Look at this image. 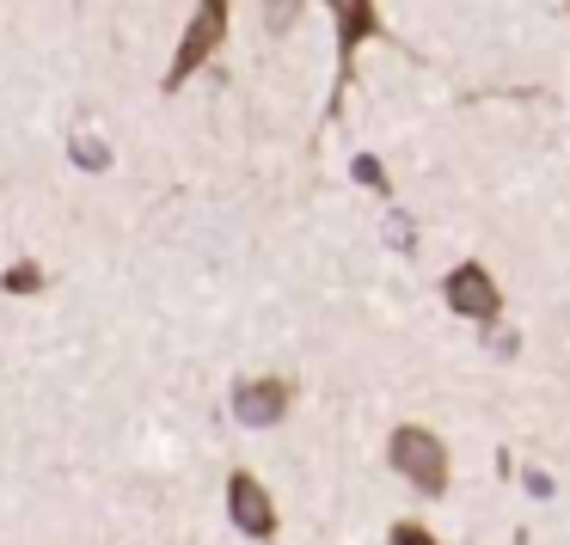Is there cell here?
<instances>
[{"instance_id": "cell-1", "label": "cell", "mask_w": 570, "mask_h": 545, "mask_svg": "<svg viewBox=\"0 0 570 545\" xmlns=\"http://www.w3.org/2000/svg\"><path fill=\"white\" fill-rule=\"evenodd\" d=\"M386 459H393V472L417 496H442L448 490V447H442V435L423 429V423H399L393 442H386Z\"/></svg>"}, {"instance_id": "cell-2", "label": "cell", "mask_w": 570, "mask_h": 545, "mask_svg": "<svg viewBox=\"0 0 570 545\" xmlns=\"http://www.w3.org/2000/svg\"><path fill=\"white\" fill-rule=\"evenodd\" d=\"M222 38H227V0H197V13H190L185 38H178L173 68H166V92H178L197 68H209L215 50H222Z\"/></svg>"}, {"instance_id": "cell-3", "label": "cell", "mask_w": 570, "mask_h": 545, "mask_svg": "<svg viewBox=\"0 0 570 545\" xmlns=\"http://www.w3.org/2000/svg\"><path fill=\"white\" fill-rule=\"evenodd\" d=\"M442 300L460 313V319H472V325L503 319V288H497V276L484 270V264H454V270L442 276Z\"/></svg>"}, {"instance_id": "cell-4", "label": "cell", "mask_w": 570, "mask_h": 545, "mask_svg": "<svg viewBox=\"0 0 570 545\" xmlns=\"http://www.w3.org/2000/svg\"><path fill=\"white\" fill-rule=\"evenodd\" d=\"M325 7L337 19V87H350V62L381 31V19H374V0H325Z\"/></svg>"}, {"instance_id": "cell-5", "label": "cell", "mask_w": 570, "mask_h": 545, "mask_svg": "<svg viewBox=\"0 0 570 545\" xmlns=\"http://www.w3.org/2000/svg\"><path fill=\"white\" fill-rule=\"evenodd\" d=\"M227 515H234V527L246 533V539H271L276 533V508H271V496H264V484L252 478V472H234V484H227Z\"/></svg>"}, {"instance_id": "cell-6", "label": "cell", "mask_w": 570, "mask_h": 545, "mask_svg": "<svg viewBox=\"0 0 570 545\" xmlns=\"http://www.w3.org/2000/svg\"><path fill=\"white\" fill-rule=\"evenodd\" d=\"M234 417L246 423V429H276V423L288 417V380H239Z\"/></svg>"}, {"instance_id": "cell-7", "label": "cell", "mask_w": 570, "mask_h": 545, "mask_svg": "<svg viewBox=\"0 0 570 545\" xmlns=\"http://www.w3.org/2000/svg\"><path fill=\"white\" fill-rule=\"evenodd\" d=\"M68 153H75L80 172H105V166H111V148H105L99 136H75V141H68Z\"/></svg>"}, {"instance_id": "cell-8", "label": "cell", "mask_w": 570, "mask_h": 545, "mask_svg": "<svg viewBox=\"0 0 570 545\" xmlns=\"http://www.w3.org/2000/svg\"><path fill=\"white\" fill-rule=\"evenodd\" d=\"M0 288H7V295H38V288H43V270H38V264H13V270L0 276Z\"/></svg>"}, {"instance_id": "cell-9", "label": "cell", "mask_w": 570, "mask_h": 545, "mask_svg": "<svg viewBox=\"0 0 570 545\" xmlns=\"http://www.w3.org/2000/svg\"><path fill=\"white\" fill-rule=\"evenodd\" d=\"M350 172H356L362 190H386V166L374 160V153H356V166H350Z\"/></svg>"}, {"instance_id": "cell-10", "label": "cell", "mask_w": 570, "mask_h": 545, "mask_svg": "<svg viewBox=\"0 0 570 545\" xmlns=\"http://www.w3.org/2000/svg\"><path fill=\"white\" fill-rule=\"evenodd\" d=\"M301 19V0H264V26L271 31H288Z\"/></svg>"}, {"instance_id": "cell-11", "label": "cell", "mask_w": 570, "mask_h": 545, "mask_svg": "<svg viewBox=\"0 0 570 545\" xmlns=\"http://www.w3.org/2000/svg\"><path fill=\"white\" fill-rule=\"evenodd\" d=\"M386 545H435V533L417 527V521H399V527L386 533Z\"/></svg>"}, {"instance_id": "cell-12", "label": "cell", "mask_w": 570, "mask_h": 545, "mask_svg": "<svg viewBox=\"0 0 570 545\" xmlns=\"http://www.w3.org/2000/svg\"><path fill=\"white\" fill-rule=\"evenodd\" d=\"M386 239H393L399 251L417 246V227H411V215H386Z\"/></svg>"}]
</instances>
